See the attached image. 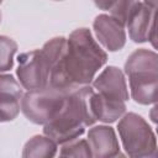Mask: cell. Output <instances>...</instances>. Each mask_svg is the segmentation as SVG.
<instances>
[{"mask_svg": "<svg viewBox=\"0 0 158 158\" xmlns=\"http://www.w3.org/2000/svg\"><path fill=\"white\" fill-rule=\"evenodd\" d=\"M128 35L135 42L151 41L156 47V9L144 2H138L128 15L126 23Z\"/></svg>", "mask_w": 158, "mask_h": 158, "instance_id": "cell-7", "label": "cell"}, {"mask_svg": "<svg viewBox=\"0 0 158 158\" xmlns=\"http://www.w3.org/2000/svg\"><path fill=\"white\" fill-rule=\"evenodd\" d=\"M125 72L128 75L135 101L143 105L157 101L158 57L156 52L148 49L135 51L126 62Z\"/></svg>", "mask_w": 158, "mask_h": 158, "instance_id": "cell-4", "label": "cell"}, {"mask_svg": "<svg viewBox=\"0 0 158 158\" xmlns=\"http://www.w3.org/2000/svg\"><path fill=\"white\" fill-rule=\"evenodd\" d=\"M138 0H116L115 5L111 7V16L118 20L121 23H126V20L135 6L138 4Z\"/></svg>", "mask_w": 158, "mask_h": 158, "instance_id": "cell-16", "label": "cell"}, {"mask_svg": "<svg viewBox=\"0 0 158 158\" xmlns=\"http://www.w3.org/2000/svg\"><path fill=\"white\" fill-rule=\"evenodd\" d=\"M73 89L47 84L43 88L28 90L22 95L20 107L31 122L46 125L59 114L68 94Z\"/></svg>", "mask_w": 158, "mask_h": 158, "instance_id": "cell-5", "label": "cell"}, {"mask_svg": "<svg viewBox=\"0 0 158 158\" xmlns=\"http://www.w3.org/2000/svg\"><path fill=\"white\" fill-rule=\"evenodd\" d=\"M16 51L17 44L14 40L6 36H0V72L11 69Z\"/></svg>", "mask_w": 158, "mask_h": 158, "instance_id": "cell-13", "label": "cell"}, {"mask_svg": "<svg viewBox=\"0 0 158 158\" xmlns=\"http://www.w3.org/2000/svg\"><path fill=\"white\" fill-rule=\"evenodd\" d=\"M88 143L91 156L99 158L115 157L120 154V146L115 131L109 126H96L88 132Z\"/></svg>", "mask_w": 158, "mask_h": 158, "instance_id": "cell-10", "label": "cell"}, {"mask_svg": "<svg viewBox=\"0 0 158 158\" xmlns=\"http://www.w3.org/2000/svg\"><path fill=\"white\" fill-rule=\"evenodd\" d=\"M60 157H91V151L88 141L85 139H73L63 143L59 153Z\"/></svg>", "mask_w": 158, "mask_h": 158, "instance_id": "cell-15", "label": "cell"}, {"mask_svg": "<svg viewBox=\"0 0 158 158\" xmlns=\"http://www.w3.org/2000/svg\"><path fill=\"white\" fill-rule=\"evenodd\" d=\"M94 89L109 99L126 101L128 99L127 85L122 72L115 67H109L94 81Z\"/></svg>", "mask_w": 158, "mask_h": 158, "instance_id": "cell-9", "label": "cell"}, {"mask_svg": "<svg viewBox=\"0 0 158 158\" xmlns=\"http://www.w3.org/2000/svg\"><path fill=\"white\" fill-rule=\"evenodd\" d=\"M0 20H1V14H0Z\"/></svg>", "mask_w": 158, "mask_h": 158, "instance_id": "cell-20", "label": "cell"}, {"mask_svg": "<svg viewBox=\"0 0 158 158\" xmlns=\"http://www.w3.org/2000/svg\"><path fill=\"white\" fill-rule=\"evenodd\" d=\"M94 2L101 10H111V7L115 5L116 0H94Z\"/></svg>", "mask_w": 158, "mask_h": 158, "instance_id": "cell-18", "label": "cell"}, {"mask_svg": "<svg viewBox=\"0 0 158 158\" xmlns=\"http://www.w3.org/2000/svg\"><path fill=\"white\" fill-rule=\"evenodd\" d=\"M90 107L95 120L107 123L116 121L126 111L125 101L109 99L95 91H93L90 95Z\"/></svg>", "mask_w": 158, "mask_h": 158, "instance_id": "cell-11", "label": "cell"}, {"mask_svg": "<svg viewBox=\"0 0 158 158\" xmlns=\"http://www.w3.org/2000/svg\"><path fill=\"white\" fill-rule=\"evenodd\" d=\"M22 98V89L12 75L0 74V99L20 100Z\"/></svg>", "mask_w": 158, "mask_h": 158, "instance_id": "cell-14", "label": "cell"}, {"mask_svg": "<svg viewBox=\"0 0 158 158\" xmlns=\"http://www.w3.org/2000/svg\"><path fill=\"white\" fill-rule=\"evenodd\" d=\"M94 91L89 85L74 88L67 96L59 114L44 125V133L56 143H67L84 133L86 126L96 120L90 107V95Z\"/></svg>", "mask_w": 158, "mask_h": 158, "instance_id": "cell-2", "label": "cell"}, {"mask_svg": "<svg viewBox=\"0 0 158 158\" xmlns=\"http://www.w3.org/2000/svg\"><path fill=\"white\" fill-rule=\"evenodd\" d=\"M106 59V53L93 38L90 31L78 28L67 40L65 49L54 64L48 84L67 89L89 85Z\"/></svg>", "mask_w": 158, "mask_h": 158, "instance_id": "cell-1", "label": "cell"}, {"mask_svg": "<svg viewBox=\"0 0 158 158\" xmlns=\"http://www.w3.org/2000/svg\"><path fill=\"white\" fill-rule=\"evenodd\" d=\"M144 4L149 5L151 7H157V0H144Z\"/></svg>", "mask_w": 158, "mask_h": 158, "instance_id": "cell-19", "label": "cell"}, {"mask_svg": "<svg viewBox=\"0 0 158 158\" xmlns=\"http://www.w3.org/2000/svg\"><path fill=\"white\" fill-rule=\"evenodd\" d=\"M126 153L131 157H156V136L148 123L138 115L126 114L117 125Z\"/></svg>", "mask_w": 158, "mask_h": 158, "instance_id": "cell-6", "label": "cell"}, {"mask_svg": "<svg viewBox=\"0 0 158 158\" xmlns=\"http://www.w3.org/2000/svg\"><path fill=\"white\" fill-rule=\"evenodd\" d=\"M67 40L57 37L48 41L41 49L19 56L17 77L21 85L28 90L43 88L49 83L51 72L62 57Z\"/></svg>", "mask_w": 158, "mask_h": 158, "instance_id": "cell-3", "label": "cell"}, {"mask_svg": "<svg viewBox=\"0 0 158 158\" xmlns=\"http://www.w3.org/2000/svg\"><path fill=\"white\" fill-rule=\"evenodd\" d=\"M94 30L100 43L109 51H118L126 41L123 23L109 15H99L94 21Z\"/></svg>", "mask_w": 158, "mask_h": 158, "instance_id": "cell-8", "label": "cell"}, {"mask_svg": "<svg viewBox=\"0 0 158 158\" xmlns=\"http://www.w3.org/2000/svg\"><path fill=\"white\" fill-rule=\"evenodd\" d=\"M20 111V100L0 99V122L14 120Z\"/></svg>", "mask_w": 158, "mask_h": 158, "instance_id": "cell-17", "label": "cell"}, {"mask_svg": "<svg viewBox=\"0 0 158 158\" xmlns=\"http://www.w3.org/2000/svg\"><path fill=\"white\" fill-rule=\"evenodd\" d=\"M1 1H2V0H0V2H1Z\"/></svg>", "mask_w": 158, "mask_h": 158, "instance_id": "cell-21", "label": "cell"}, {"mask_svg": "<svg viewBox=\"0 0 158 158\" xmlns=\"http://www.w3.org/2000/svg\"><path fill=\"white\" fill-rule=\"evenodd\" d=\"M57 152V143L48 136H35L31 138L22 152V157L30 158H48L53 157Z\"/></svg>", "mask_w": 158, "mask_h": 158, "instance_id": "cell-12", "label": "cell"}]
</instances>
